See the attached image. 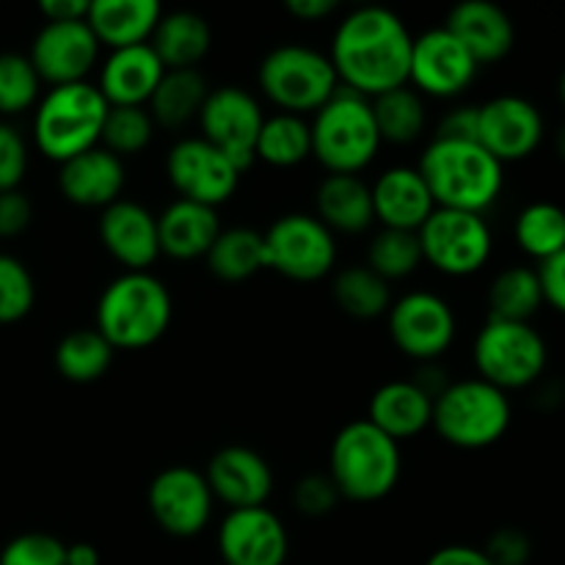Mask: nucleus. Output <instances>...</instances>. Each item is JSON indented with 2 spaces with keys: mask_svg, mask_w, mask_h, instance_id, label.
Segmentation results:
<instances>
[{
  "mask_svg": "<svg viewBox=\"0 0 565 565\" xmlns=\"http://www.w3.org/2000/svg\"><path fill=\"white\" fill-rule=\"evenodd\" d=\"M412 47L414 36L401 14L384 6H359L337 25L329 58L340 86L373 99L408 86Z\"/></svg>",
  "mask_w": 565,
  "mask_h": 565,
  "instance_id": "1",
  "label": "nucleus"
},
{
  "mask_svg": "<svg viewBox=\"0 0 565 565\" xmlns=\"http://www.w3.org/2000/svg\"><path fill=\"white\" fill-rule=\"evenodd\" d=\"M171 318L169 287L149 270H125L99 292L94 329L114 351H141L169 331Z\"/></svg>",
  "mask_w": 565,
  "mask_h": 565,
  "instance_id": "2",
  "label": "nucleus"
},
{
  "mask_svg": "<svg viewBox=\"0 0 565 565\" xmlns=\"http://www.w3.org/2000/svg\"><path fill=\"white\" fill-rule=\"evenodd\" d=\"M419 174L436 207L483 215L500 199L505 166L491 158L478 141L434 138L419 158Z\"/></svg>",
  "mask_w": 565,
  "mask_h": 565,
  "instance_id": "3",
  "label": "nucleus"
},
{
  "mask_svg": "<svg viewBox=\"0 0 565 565\" xmlns=\"http://www.w3.org/2000/svg\"><path fill=\"white\" fill-rule=\"evenodd\" d=\"M403 472L401 445L370 419H353L331 441L329 478L342 500L379 502L395 491Z\"/></svg>",
  "mask_w": 565,
  "mask_h": 565,
  "instance_id": "4",
  "label": "nucleus"
},
{
  "mask_svg": "<svg viewBox=\"0 0 565 565\" xmlns=\"http://www.w3.org/2000/svg\"><path fill=\"white\" fill-rule=\"evenodd\" d=\"M108 108L99 88L88 81L50 88L33 114V141L39 152L61 166L99 147Z\"/></svg>",
  "mask_w": 565,
  "mask_h": 565,
  "instance_id": "5",
  "label": "nucleus"
},
{
  "mask_svg": "<svg viewBox=\"0 0 565 565\" xmlns=\"http://www.w3.org/2000/svg\"><path fill=\"white\" fill-rule=\"evenodd\" d=\"M312 158L329 174H359L381 149L373 105L367 97L340 86L334 97L312 114Z\"/></svg>",
  "mask_w": 565,
  "mask_h": 565,
  "instance_id": "6",
  "label": "nucleus"
},
{
  "mask_svg": "<svg viewBox=\"0 0 565 565\" xmlns=\"http://www.w3.org/2000/svg\"><path fill=\"white\" fill-rule=\"evenodd\" d=\"M511 419L508 392L483 379H467L450 384L436 397L430 428L458 450H486L508 434Z\"/></svg>",
  "mask_w": 565,
  "mask_h": 565,
  "instance_id": "7",
  "label": "nucleus"
},
{
  "mask_svg": "<svg viewBox=\"0 0 565 565\" xmlns=\"http://www.w3.org/2000/svg\"><path fill=\"white\" fill-rule=\"evenodd\" d=\"M259 88L279 108V114H318L340 88L334 64L320 50L307 44H279L257 70Z\"/></svg>",
  "mask_w": 565,
  "mask_h": 565,
  "instance_id": "8",
  "label": "nucleus"
},
{
  "mask_svg": "<svg viewBox=\"0 0 565 565\" xmlns=\"http://www.w3.org/2000/svg\"><path fill=\"white\" fill-rule=\"evenodd\" d=\"M478 379L497 390H524L546 370V342L533 323L489 320L475 337L472 348Z\"/></svg>",
  "mask_w": 565,
  "mask_h": 565,
  "instance_id": "9",
  "label": "nucleus"
},
{
  "mask_svg": "<svg viewBox=\"0 0 565 565\" xmlns=\"http://www.w3.org/2000/svg\"><path fill=\"white\" fill-rule=\"evenodd\" d=\"M265 241V270H276L290 281H320L334 270V232L312 213L279 215Z\"/></svg>",
  "mask_w": 565,
  "mask_h": 565,
  "instance_id": "10",
  "label": "nucleus"
},
{
  "mask_svg": "<svg viewBox=\"0 0 565 565\" xmlns=\"http://www.w3.org/2000/svg\"><path fill=\"white\" fill-rule=\"evenodd\" d=\"M423 263L434 265L445 276H472L489 263L494 237L478 213L436 207L417 232Z\"/></svg>",
  "mask_w": 565,
  "mask_h": 565,
  "instance_id": "11",
  "label": "nucleus"
},
{
  "mask_svg": "<svg viewBox=\"0 0 565 565\" xmlns=\"http://www.w3.org/2000/svg\"><path fill=\"white\" fill-rule=\"evenodd\" d=\"M390 337L403 356L417 364L439 362L456 340V312L441 296L428 290H414L392 301L386 312Z\"/></svg>",
  "mask_w": 565,
  "mask_h": 565,
  "instance_id": "12",
  "label": "nucleus"
},
{
  "mask_svg": "<svg viewBox=\"0 0 565 565\" xmlns=\"http://www.w3.org/2000/svg\"><path fill=\"white\" fill-rule=\"evenodd\" d=\"M196 121L202 127L204 141L224 152L241 174L248 166H254L257 138L265 121V114L254 94L237 86L213 88L204 99Z\"/></svg>",
  "mask_w": 565,
  "mask_h": 565,
  "instance_id": "13",
  "label": "nucleus"
},
{
  "mask_svg": "<svg viewBox=\"0 0 565 565\" xmlns=\"http://www.w3.org/2000/svg\"><path fill=\"white\" fill-rule=\"evenodd\" d=\"M166 177L180 199L218 210L235 196L241 185V171L224 152L196 138H180L166 154Z\"/></svg>",
  "mask_w": 565,
  "mask_h": 565,
  "instance_id": "14",
  "label": "nucleus"
},
{
  "mask_svg": "<svg viewBox=\"0 0 565 565\" xmlns=\"http://www.w3.org/2000/svg\"><path fill=\"white\" fill-rule=\"evenodd\" d=\"M147 505L154 524L171 539H196L213 519L215 497L204 472L191 467H169L149 483Z\"/></svg>",
  "mask_w": 565,
  "mask_h": 565,
  "instance_id": "15",
  "label": "nucleus"
},
{
  "mask_svg": "<svg viewBox=\"0 0 565 565\" xmlns=\"http://www.w3.org/2000/svg\"><path fill=\"white\" fill-rule=\"evenodd\" d=\"M478 70V61L445 25L430 28L414 39L408 86L428 97L452 99L472 86Z\"/></svg>",
  "mask_w": 565,
  "mask_h": 565,
  "instance_id": "16",
  "label": "nucleus"
},
{
  "mask_svg": "<svg viewBox=\"0 0 565 565\" xmlns=\"http://www.w3.org/2000/svg\"><path fill=\"white\" fill-rule=\"evenodd\" d=\"M99 47L94 31L86 20L75 22H44L33 36L31 58L39 81L55 86H72L86 83L88 72L97 66Z\"/></svg>",
  "mask_w": 565,
  "mask_h": 565,
  "instance_id": "17",
  "label": "nucleus"
},
{
  "mask_svg": "<svg viewBox=\"0 0 565 565\" xmlns=\"http://www.w3.org/2000/svg\"><path fill=\"white\" fill-rule=\"evenodd\" d=\"M544 141V116L530 99L494 97L478 105V143L505 163L530 158Z\"/></svg>",
  "mask_w": 565,
  "mask_h": 565,
  "instance_id": "18",
  "label": "nucleus"
},
{
  "mask_svg": "<svg viewBox=\"0 0 565 565\" xmlns=\"http://www.w3.org/2000/svg\"><path fill=\"white\" fill-rule=\"evenodd\" d=\"M218 552L224 565H285L290 539L270 508H241L221 519Z\"/></svg>",
  "mask_w": 565,
  "mask_h": 565,
  "instance_id": "19",
  "label": "nucleus"
},
{
  "mask_svg": "<svg viewBox=\"0 0 565 565\" xmlns=\"http://www.w3.org/2000/svg\"><path fill=\"white\" fill-rule=\"evenodd\" d=\"M210 491L218 502H224L230 511L241 508H263L274 491V472L270 463L257 450L243 445L221 447L210 458L204 469Z\"/></svg>",
  "mask_w": 565,
  "mask_h": 565,
  "instance_id": "20",
  "label": "nucleus"
},
{
  "mask_svg": "<svg viewBox=\"0 0 565 565\" xmlns=\"http://www.w3.org/2000/svg\"><path fill=\"white\" fill-rule=\"evenodd\" d=\"M97 235L105 252L125 265V270H149V265L160 257L158 215L132 199H119L99 210Z\"/></svg>",
  "mask_w": 565,
  "mask_h": 565,
  "instance_id": "21",
  "label": "nucleus"
},
{
  "mask_svg": "<svg viewBox=\"0 0 565 565\" xmlns=\"http://www.w3.org/2000/svg\"><path fill=\"white\" fill-rule=\"evenodd\" d=\"M370 193H373L375 224H381V230L419 232V226L436 210L423 174L412 166H392L381 171L370 185Z\"/></svg>",
  "mask_w": 565,
  "mask_h": 565,
  "instance_id": "22",
  "label": "nucleus"
},
{
  "mask_svg": "<svg viewBox=\"0 0 565 565\" xmlns=\"http://www.w3.org/2000/svg\"><path fill=\"white\" fill-rule=\"evenodd\" d=\"M127 185L125 160L94 147L58 166V188L75 207L105 210L119 202Z\"/></svg>",
  "mask_w": 565,
  "mask_h": 565,
  "instance_id": "23",
  "label": "nucleus"
},
{
  "mask_svg": "<svg viewBox=\"0 0 565 565\" xmlns=\"http://www.w3.org/2000/svg\"><path fill=\"white\" fill-rule=\"evenodd\" d=\"M166 66L149 44L110 50L99 70V94L110 108H147Z\"/></svg>",
  "mask_w": 565,
  "mask_h": 565,
  "instance_id": "24",
  "label": "nucleus"
},
{
  "mask_svg": "<svg viewBox=\"0 0 565 565\" xmlns=\"http://www.w3.org/2000/svg\"><path fill=\"white\" fill-rule=\"evenodd\" d=\"M447 31L469 50L478 66L505 58L516 42V31L505 9L489 0H463L447 14Z\"/></svg>",
  "mask_w": 565,
  "mask_h": 565,
  "instance_id": "25",
  "label": "nucleus"
},
{
  "mask_svg": "<svg viewBox=\"0 0 565 565\" xmlns=\"http://www.w3.org/2000/svg\"><path fill=\"white\" fill-rule=\"evenodd\" d=\"M221 230L224 226H221L218 210L177 199L158 215L160 254L171 259L207 257Z\"/></svg>",
  "mask_w": 565,
  "mask_h": 565,
  "instance_id": "26",
  "label": "nucleus"
},
{
  "mask_svg": "<svg viewBox=\"0 0 565 565\" xmlns=\"http://www.w3.org/2000/svg\"><path fill=\"white\" fill-rule=\"evenodd\" d=\"M163 9L158 0H94L86 22L97 42L108 50L149 44Z\"/></svg>",
  "mask_w": 565,
  "mask_h": 565,
  "instance_id": "27",
  "label": "nucleus"
},
{
  "mask_svg": "<svg viewBox=\"0 0 565 565\" xmlns=\"http://www.w3.org/2000/svg\"><path fill=\"white\" fill-rule=\"evenodd\" d=\"M367 419L401 445L403 439H414L425 428H430L434 401L412 379L390 381V384L379 386L375 395L370 397Z\"/></svg>",
  "mask_w": 565,
  "mask_h": 565,
  "instance_id": "28",
  "label": "nucleus"
},
{
  "mask_svg": "<svg viewBox=\"0 0 565 565\" xmlns=\"http://www.w3.org/2000/svg\"><path fill=\"white\" fill-rule=\"evenodd\" d=\"M315 210L331 232L342 235H362L375 224L373 193L359 174H326L315 191Z\"/></svg>",
  "mask_w": 565,
  "mask_h": 565,
  "instance_id": "29",
  "label": "nucleus"
},
{
  "mask_svg": "<svg viewBox=\"0 0 565 565\" xmlns=\"http://www.w3.org/2000/svg\"><path fill=\"white\" fill-rule=\"evenodd\" d=\"M213 44L210 22L196 11H171L160 17L149 47L160 58L166 70H196L199 61L207 55Z\"/></svg>",
  "mask_w": 565,
  "mask_h": 565,
  "instance_id": "30",
  "label": "nucleus"
},
{
  "mask_svg": "<svg viewBox=\"0 0 565 565\" xmlns=\"http://www.w3.org/2000/svg\"><path fill=\"white\" fill-rule=\"evenodd\" d=\"M207 94L210 86L199 70H166L147 110L152 114L154 125L166 130H182L193 119H199Z\"/></svg>",
  "mask_w": 565,
  "mask_h": 565,
  "instance_id": "31",
  "label": "nucleus"
},
{
  "mask_svg": "<svg viewBox=\"0 0 565 565\" xmlns=\"http://www.w3.org/2000/svg\"><path fill=\"white\" fill-rule=\"evenodd\" d=\"M114 348L97 329H75L55 345V370L70 384H94L114 364Z\"/></svg>",
  "mask_w": 565,
  "mask_h": 565,
  "instance_id": "32",
  "label": "nucleus"
},
{
  "mask_svg": "<svg viewBox=\"0 0 565 565\" xmlns=\"http://www.w3.org/2000/svg\"><path fill=\"white\" fill-rule=\"evenodd\" d=\"M210 274L221 281H246L254 274L265 270V241L263 232L235 226V230H221L213 248L204 257Z\"/></svg>",
  "mask_w": 565,
  "mask_h": 565,
  "instance_id": "33",
  "label": "nucleus"
},
{
  "mask_svg": "<svg viewBox=\"0 0 565 565\" xmlns=\"http://www.w3.org/2000/svg\"><path fill=\"white\" fill-rule=\"evenodd\" d=\"M373 105V119L379 127L381 143H395L406 147L414 143L428 127V110H425L423 94L414 92L412 86L392 88V92L379 94L370 99Z\"/></svg>",
  "mask_w": 565,
  "mask_h": 565,
  "instance_id": "34",
  "label": "nucleus"
},
{
  "mask_svg": "<svg viewBox=\"0 0 565 565\" xmlns=\"http://www.w3.org/2000/svg\"><path fill=\"white\" fill-rule=\"evenodd\" d=\"M254 154L274 169H296L303 160L312 158V130H309L307 116H265Z\"/></svg>",
  "mask_w": 565,
  "mask_h": 565,
  "instance_id": "35",
  "label": "nucleus"
},
{
  "mask_svg": "<svg viewBox=\"0 0 565 565\" xmlns=\"http://www.w3.org/2000/svg\"><path fill=\"white\" fill-rule=\"evenodd\" d=\"M544 303L539 270L505 268L489 287V320H508V323H530L533 315Z\"/></svg>",
  "mask_w": 565,
  "mask_h": 565,
  "instance_id": "36",
  "label": "nucleus"
},
{
  "mask_svg": "<svg viewBox=\"0 0 565 565\" xmlns=\"http://www.w3.org/2000/svg\"><path fill=\"white\" fill-rule=\"evenodd\" d=\"M334 301L348 318L356 320H375L381 315L390 312L392 307V287L390 281L381 279L379 274L367 268V265H351L342 268L334 276Z\"/></svg>",
  "mask_w": 565,
  "mask_h": 565,
  "instance_id": "37",
  "label": "nucleus"
},
{
  "mask_svg": "<svg viewBox=\"0 0 565 565\" xmlns=\"http://www.w3.org/2000/svg\"><path fill=\"white\" fill-rule=\"evenodd\" d=\"M519 248L539 263L565 252V210L552 202H533L519 213L513 224Z\"/></svg>",
  "mask_w": 565,
  "mask_h": 565,
  "instance_id": "38",
  "label": "nucleus"
},
{
  "mask_svg": "<svg viewBox=\"0 0 565 565\" xmlns=\"http://www.w3.org/2000/svg\"><path fill=\"white\" fill-rule=\"evenodd\" d=\"M364 265L390 285L408 279L423 265V248H419L417 232L379 230L370 241L367 263Z\"/></svg>",
  "mask_w": 565,
  "mask_h": 565,
  "instance_id": "39",
  "label": "nucleus"
},
{
  "mask_svg": "<svg viewBox=\"0 0 565 565\" xmlns=\"http://www.w3.org/2000/svg\"><path fill=\"white\" fill-rule=\"evenodd\" d=\"M154 119L147 108H108L99 147L116 158H132L152 143Z\"/></svg>",
  "mask_w": 565,
  "mask_h": 565,
  "instance_id": "40",
  "label": "nucleus"
},
{
  "mask_svg": "<svg viewBox=\"0 0 565 565\" xmlns=\"http://www.w3.org/2000/svg\"><path fill=\"white\" fill-rule=\"evenodd\" d=\"M42 99V81L31 58L22 53H0V116H20Z\"/></svg>",
  "mask_w": 565,
  "mask_h": 565,
  "instance_id": "41",
  "label": "nucleus"
},
{
  "mask_svg": "<svg viewBox=\"0 0 565 565\" xmlns=\"http://www.w3.org/2000/svg\"><path fill=\"white\" fill-rule=\"evenodd\" d=\"M36 303V285L25 263L0 254V326L20 323Z\"/></svg>",
  "mask_w": 565,
  "mask_h": 565,
  "instance_id": "42",
  "label": "nucleus"
},
{
  "mask_svg": "<svg viewBox=\"0 0 565 565\" xmlns=\"http://www.w3.org/2000/svg\"><path fill=\"white\" fill-rule=\"evenodd\" d=\"M0 565H66V544L50 533H22L3 546Z\"/></svg>",
  "mask_w": 565,
  "mask_h": 565,
  "instance_id": "43",
  "label": "nucleus"
},
{
  "mask_svg": "<svg viewBox=\"0 0 565 565\" xmlns=\"http://www.w3.org/2000/svg\"><path fill=\"white\" fill-rule=\"evenodd\" d=\"M340 491L337 486L331 483L329 475H307V478L298 480L292 486V508H296L301 516L309 519H320V516H329L337 505H340Z\"/></svg>",
  "mask_w": 565,
  "mask_h": 565,
  "instance_id": "44",
  "label": "nucleus"
},
{
  "mask_svg": "<svg viewBox=\"0 0 565 565\" xmlns=\"http://www.w3.org/2000/svg\"><path fill=\"white\" fill-rule=\"evenodd\" d=\"M28 147L22 132L9 121H0V193L17 191L25 180Z\"/></svg>",
  "mask_w": 565,
  "mask_h": 565,
  "instance_id": "45",
  "label": "nucleus"
},
{
  "mask_svg": "<svg viewBox=\"0 0 565 565\" xmlns=\"http://www.w3.org/2000/svg\"><path fill=\"white\" fill-rule=\"evenodd\" d=\"M483 555L494 565H527L533 557V544L524 530L500 527L486 541Z\"/></svg>",
  "mask_w": 565,
  "mask_h": 565,
  "instance_id": "46",
  "label": "nucleus"
},
{
  "mask_svg": "<svg viewBox=\"0 0 565 565\" xmlns=\"http://www.w3.org/2000/svg\"><path fill=\"white\" fill-rule=\"evenodd\" d=\"M33 204L28 193L17 191L0 193V237H17L31 226Z\"/></svg>",
  "mask_w": 565,
  "mask_h": 565,
  "instance_id": "47",
  "label": "nucleus"
},
{
  "mask_svg": "<svg viewBox=\"0 0 565 565\" xmlns=\"http://www.w3.org/2000/svg\"><path fill=\"white\" fill-rule=\"evenodd\" d=\"M436 138L445 141H478V105H461L441 116Z\"/></svg>",
  "mask_w": 565,
  "mask_h": 565,
  "instance_id": "48",
  "label": "nucleus"
},
{
  "mask_svg": "<svg viewBox=\"0 0 565 565\" xmlns=\"http://www.w3.org/2000/svg\"><path fill=\"white\" fill-rule=\"evenodd\" d=\"M539 281L544 290V301L565 315V252L539 265Z\"/></svg>",
  "mask_w": 565,
  "mask_h": 565,
  "instance_id": "49",
  "label": "nucleus"
},
{
  "mask_svg": "<svg viewBox=\"0 0 565 565\" xmlns=\"http://www.w3.org/2000/svg\"><path fill=\"white\" fill-rule=\"evenodd\" d=\"M425 565H494V563H491L489 557L483 555V550H478V546L452 544V546H441V550H436Z\"/></svg>",
  "mask_w": 565,
  "mask_h": 565,
  "instance_id": "50",
  "label": "nucleus"
},
{
  "mask_svg": "<svg viewBox=\"0 0 565 565\" xmlns=\"http://www.w3.org/2000/svg\"><path fill=\"white\" fill-rule=\"evenodd\" d=\"M39 11L47 22H75L86 20L88 3L86 0H42Z\"/></svg>",
  "mask_w": 565,
  "mask_h": 565,
  "instance_id": "51",
  "label": "nucleus"
},
{
  "mask_svg": "<svg viewBox=\"0 0 565 565\" xmlns=\"http://www.w3.org/2000/svg\"><path fill=\"white\" fill-rule=\"evenodd\" d=\"M412 381L419 386V390L425 392V395L430 397V401H436V397H439L441 392L450 386L445 367H441L439 362H423V364H419L417 375H414Z\"/></svg>",
  "mask_w": 565,
  "mask_h": 565,
  "instance_id": "52",
  "label": "nucleus"
},
{
  "mask_svg": "<svg viewBox=\"0 0 565 565\" xmlns=\"http://www.w3.org/2000/svg\"><path fill=\"white\" fill-rule=\"evenodd\" d=\"M287 14H292L296 20L303 22H318L326 20L337 11V0H287L285 3Z\"/></svg>",
  "mask_w": 565,
  "mask_h": 565,
  "instance_id": "53",
  "label": "nucleus"
},
{
  "mask_svg": "<svg viewBox=\"0 0 565 565\" xmlns=\"http://www.w3.org/2000/svg\"><path fill=\"white\" fill-rule=\"evenodd\" d=\"M103 557H99V550L92 544H70L66 546V565H99Z\"/></svg>",
  "mask_w": 565,
  "mask_h": 565,
  "instance_id": "54",
  "label": "nucleus"
},
{
  "mask_svg": "<svg viewBox=\"0 0 565 565\" xmlns=\"http://www.w3.org/2000/svg\"><path fill=\"white\" fill-rule=\"evenodd\" d=\"M555 147H557V154H561V160L565 163V121H563L561 130H557V141H555Z\"/></svg>",
  "mask_w": 565,
  "mask_h": 565,
  "instance_id": "55",
  "label": "nucleus"
},
{
  "mask_svg": "<svg viewBox=\"0 0 565 565\" xmlns=\"http://www.w3.org/2000/svg\"><path fill=\"white\" fill-rule=\"evenodd\" d=\"M557 92H561V99H563V105H565V70H563V75H561V88H557Z\"/></svg>",
  "mask_w": 565,
  "mask_h": 565,
  "instance_id": "56",
  "label": "nucleus"
}]
</instances>
